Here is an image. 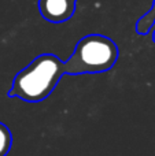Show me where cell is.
Returning a JSON list of instances; mask_svg holds the SVG:
<instances>
[{"label":"cell","instance_id":"52a82bcc","mask_svg":"<svg viewBox=\"0 0 155 156\" xmlns=\"http://www.w3.org/2000/svg\"><path fill=\"white\" fill-rule=\"evenodd\" d=\"M74 2H77V0H74Z\"/></svg>","mask_w":155,"mask_h":156},{"label":"cell","instance_id":"5b68a950","mask_svg":"<svg viewBox=\"0 0 155 156\" xmlns=\"http://www.w3.org/2000/svg\"><path fill=\"white\" fill-rule=\"evenodd\" d=\"M11 144H13V136L10 129L0 122V156H5L10 152Z\"/></svg>","mask_w":155,"mask_h":156},{"label":"cell","instance_id":"7a4b0ae2","mask_svg":"<svg viewBox=\"0 0 155 156\" xmlns=\"http://www.w3.org/2000/svg\"><path fill=\"white\" fill-rule=\"evenodd\" d=\"M118 60V47L103 34H88L74 47L65 62V71L70 76L106 73Z\"/></svg>","mask_w":155,"mask_h":156},{"label":"cell","instance_id":"8992f818","mask_svg":"<svg viewBox=\"0 0 155 156\" xmlns=\"http://www.w3.org/2000/svg\"><path fill=\"white\" fill-rule=\"evenodd\" d=\"M153 41L155 43V30H154V33H153Z\"/></svg>","mask_w":155,"mask_h":156},{"label":"cell","instance_id":"3957f363","mask_svg":"<svg viewBox=\"0 0 155 156\" xmlns=\"http://www.w3.org/2000/svg\"><path fill=\"white\" fill-rule=\"evenodd\" d=\"M76 3L74 0H38V11L45 21L62 23L73 16Z\"/></svg>","mask_w":155,"mask_h":156},{"label":"cell","instance_id":"277c9868","mask_svg":"<svg viewBox=\"0 0 155 156\" xmlns=\"http://www.w3.org/2000/svg\"><path fill=\"white\" fill-rule=\"evenodd\" d=\"M154 23H155V0L153 2V5H151L150 10H148L143 16H140V19L137 21L136 32L142 36L148 34V33L153 30Z\"/></svg>","mask_w":155,"mask_h":156},{"label":"cell","instance_id":"6da1fadb","mask_svg":"<svg viewBox=\"0 0 155 156\" xmlns=\"http://www.w3.org/2000/svg\"><path fill=\"white\" fill-rule=\"evenodd\" d=\"M65 74V62L56 55H38L15 76L8 96L27 103H38L52 93Z\"/></svg>","mask_w":155,"mask_h":156}]
</instances>
